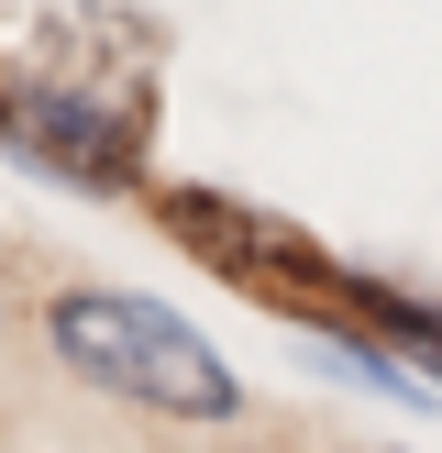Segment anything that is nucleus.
I'll return each mask as SVG.
<instances>
[{
  "label": "nucleus",
  "mask_w": 442,
  "mask_h": 453,
  "mask_svg": "<svg viewBox=\"0 0 442 453\" xmlns=\"http://www.w3.org/2000/svg\"><path fill=\"white\" fill-rule=\"evenodd\" d=\"M0 144L56 188H133L155 144V34L110 0H44L0 22Z\"/></svg>",
  "instance_id": "obj_1"
},
{
  "label": "nucleus",
  "mask_w": 442,
  "mask_h": 453,
  "mask_svg": "<svg viewBox=\"0 0 442 453\" xmlns=\"http://www.w3.org/2000/svg\"><path fill=\"white\" fill-rule=\"evenodd\" d=\"M0 332H11V310H0Z\"/></svg>",
  "instance_id": "obj_5"
},
{
  "label": "nucleus",
  "mask_w": 442,
  "mask_h": 453,
  "mask_svg": "<svg viewBox=\"0 0 442 453\" xmlns=\"http://www.w3.org/2000/svg\"><path fill=\"white\" fill-rule=\"evenodd\" d=\"M166 233L188 243L199 265H221V277L265 288V299H299V288H321V255H309V233H287V221L243 211V199H210V188H166Z\"/></svg>",
  "instance_id": "obj_3"
},
{
  "label": "nucleus",
  "mask_w": 442,
  "mask_h": 453,
  "mask_svg": "<svg viewBox=\"0 0 442 453\" xmlns=\"http://www.w3.org/2000/svg\"><path fill=\"white\" fill-rule=\"evenodd\" d=\"M387 453H398V442H387Z\"/></svg>",
  "instance_id": "obj_6"
},
{
  "label": "nucleus",
  "mask_w": 442,
  "mask_h": 453,
  "mask_svg": "<svg viewBox=\"0 0 442 453\" xmlns=\"http://www.w3.org/2000/svg\"><path fill=\"white\" fill-rule=\"evenodd\" d=\"M343 299H354V332H376L420 388H442V299H409V288H376V277H343Z\"/></svg>",
  "instance_id": "obj_4"
},
{
  "label": "nucleus",
  "mask_w": 442,
  "mask_h": 453,
  "mask_svg": "<svg viewBox=\"0 0 442 453\" xmlns=\"http://www.w3.org/2000/svg\"><path fill=\"white\" fill-rule=\"evenodd\" d=\"M44 354L66 376H88L100 398H133V410L188 420V432L243 420V376L210 354V332H188V310L144 299V288H56L44 299Z\"/></svg>",
  "instance_id": "obj_2"
}]
</instances>
